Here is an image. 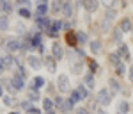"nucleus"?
Listing matches in <instances>:
<instances>
[{
  "label": "nucleus",
  "mask_w": 133,
  "mask_h": 114,
  "mask_svg": "<svg viewBox=\"0 0 133 114\" xmlns=\"http://www.w3.org/2000/svg\"><path fill=\"white\" fill-rule=\"evenodd\" d=\"M9 27V23H7V18L5 16H0V31H5Z\"/></svg>",
  "instance_id": "nucleus-29"
},
{
  "label": "nucleus",
  "mask_w": 133,
  "mask_h": 114,
  "mask_svg": "<svg viewBox=\"0 0 133 114\" xmlns=\"http://www.w3.org/2000/svg\"><path fill=\"white\" fill-rule=\"evenodd\" d=\"M37 25H39V27H43V29H46V27H50V21L43 16V18H37Z\"/></svg>",
  "instance_id": "nucleus-27"
},
{
  "label": "nucleus",
  "mask_w": 133,
  "mask_h": 114,
  "mask_svg": "<svg viewBox=\"0 0 133 114\" xmlns=\"http://www.w3.org/2000/svg\"><path fill=\"white\" fill-rule=\"evenodd\" d=\"M29 100H30V102H37V100H41L39 91H37V89H30V91H29Z\"/></svg>",
  "instance_id": "nucleus-18"
},
{
  "label": "nucleus",
  "mask_w": 133,
  "mask_h": 114,
  "mask_svg": "<svg viewBox=\"0 0 133 114\" xmlns=\"http://www.w3.org/2000/svg\"><path fill=\"white\" fill-rule=\"evenodd\" d=\"M0 62H2V66H4V68H11V66H12V57H11V55H4V57H0Z\"/></svg>",
  "instance_id": "nucleus-13"
},
{
  "label": "nucleus",
  "mask_w": 133,
  "mask_h": 114,
  "mask_svg": "<svg viewBox=\"0 0 133 114\" xmlns=\"http://www.w3.org/2000/svg\"><path fill=\"white\" fill-rule=\"evenodd\" d=\"M2 9L5 11V13H9V11L12 9V5H11V4H7V2H5V4H4V7H2Z\"/></svg>",
  "instance_id": "nucleus-43"
},
{
  "label": "nucleus",
  "mask_w": 133,
  "mask_h": 114,
  "mask_svg": "<svg viewBox=\"0 0 133 114\" xmlns=\"http://www.w3.org/2000/svg\"><path fill=\"white\" fill-rule=\"evenodd\" d=\"M89 68H91V73H96V70H98V62L91 61V62H89Z\"/></svg>",
  "instance_id": "nucleus-36"
},
{
  "label": "nucleus",
  "mask_w": 133,
  "mask_h": 114,
  "mask_svg": "<svg viewBox=\"0 0 133 114\" xmlns=\"http://www.w3.org/2000/svg\"><path fill=\"white\" fill-rule=\"evenodd\" d=\"M4 104L5 105H12L14 104V98H12V96H4Z\"/></svg>",
  "instance_id": "nucleus-39"
},
{
  "label": "nucleus",
  "mask_w": 133,
  "mask_h": 114,
  "mask_svg": "<svg viewBox=\"0 0 133 114\" xmlns=\"http://www.w3.org/2000/svg\"><path fill=\"white\" fill-rule=\"evenodd\" d=\"M73 105H75V104H73L69 98H68V100H64V105H62V112H69V111L73 109Z\"/></svg>",
  "instance_id": "nucleus-23"
},
{
  "label": "nucleus",
  "mask_w": 133,
  "mask_h": 114,
  "mask_svg": "<svg viewBox=\"0 0 133 114\" xmlns=\"http://www.w3.org/2000/svg\"><path fill=\"white\" fill-rule=\"evenodd\" d=\"M75 114H89V111H87V109H83V107H80V109H76V111H75Z\"/></svg>",
  "instance_id": "nucleus-41"
},
{
  "label": "nucleus",
  "mask_w": 133,
  "mask_h": 114,
  "mask_svg": "<svg viewBox=\"0 0 133 114\" xmlns=\"http://www.w3.org/2000/svg\"><path fill=\"white\" fill-rule=\"evenodd\" d=\"M4 4H5V2H4V0H0V7H4Z\"/></svg>",
  "instance_id": "nucleus-48"
},
{
  "label": "nucleus",
  "mask_w": 133,
  "mask_h": 114,
  "mask_svg": "<svg viewBox=\"0 0 133 114\" xmlns=\"http://www.w3.org/2000/svg\"><path fill=\"white\" fill-rule=\"evenodd\" d=\"M114 39H115V43H121V29H117L114 32Z\"/></svg>",
  "instance_id": "nucleus-37"
},
{
  "label": "nucleus",
  "mask_w": 133,
  "mask_h": 114,
  "mask_svg": "<svg viewBox=\"0 0 133 114\" xmlns=\"http://www.w3.org/2000/svg\"><path fill=\"white\" fill-rule=\"evenodd\" d=\"M21 107H23L25 111H30V109H32V107H30V100H23V102H21Z\"/></svg>",
  "instance_id": "nucleus-38"
},
{
  "label": "nucleus",
  "mask_w": 133,
  "mask_h": 114,
  "mask_svg": "<svg viewBox=\"0 0 133 114\" xmlns=\"http://www.w3.org/2000/svg\"><path fill=\"white\" fill-rule=\"evenodd\" d=\"M61 27H62V23H61V21H53V23L50 25V29H51V31H55V32L59 31Z\"/></svg>",
  "instance_id": "nucleus-34"
},
{
  "label": "nucleus",
  "mask_w": 133,
  "mask_h": 114,
  "mask_svg": "<svg viewBox=\"0 0 133 114\" xmlns=\"http://www.w3.org/2000/svg\"><path fill=\"white\" fill-rule=\"evenodd\" d=\"M128 79H130V80L133 82V66L130 68V70H128Z\"/></svg>",
  "instance_id": "nucleus-44"
},
{
  "label": "nucleus",
  "mask_w": 133,
  "mask_h": 114,
  "mask_svg": "<svg viewBox=\"0 0 133 114\" xmlns=\"http://www.w3.org/2000/svg\"><path fill=\"white\" fill-rule=\"evenodd\" d=\"M82 68H83L82 59H80V61H75V62H71V71H73V73H80V71H82Z\"/></svg>",
  "instance_id": "nucleus-16"
},
{
  "label": "nucleus",
  "mask_w": 133,
  "mask_h": 114,
  "mask_svg": "<svg viewBox=\"0 0 133 114\" xmlns=\"http://www.w3.org/2000/svg\"><path fill=\"white\" fill-rule=\"evenodd\" d=\"M66 41H68V45L75 46V45L78 43V39H76V34H73V32H68V36H66Z\"/></svg>",
  "instance_id": "nucleus-19"
},
{
  "label": "nucleus",
  "mask_w": 133,
  "mask_h": 114,
  "mask_svg": "<svg viewBox=\"0 0 133 114\" xmlns=\"http://www.w3.org/2000/svg\"><path fill=\"white\" fill-rule=\"evenodd\" d=\"M2 94H4V89H2V86H0V96H2Z\"/></svg>",
  "instance_id": "nucleus-50"
},
{
  "label": "nucleus",
  "mask_w": 133,
  "mask_h": 114,
  "mask_svg": "<svg viewBox=\"0 0 133 114\" xmlns=\"http://www.w3.org/2000/svg\"><path fill=\"white\" fill-rule=\"evenodd\" d=\"M46 66H48V70H50L51 73L57 70V64H55V59L53 57H46Z\"/></svg>",
  "instance_id": "nucleus-22"
},
{
  "label": "nucleus",
  "mask_w": 133,
  "mask_h": 114,
  "mask_svg": "<svg viewBox=\"0 0 133 114\" xmlns=\"http://www.w3.org/2000/svg\"><path fill=\"white\" fill-rule=\"evenodd\" d=\"M46 114H53V111H48V112H46Z\"/></svg>",
  "instance_id": "nucleus-52"
},
{
  "label": "nucleus",
  "mask_w": 133,
  "mask_h": 114,
  "mask_svg": "<svg viewBox=\"0 0 133 114\" xmlns=\"http://www.w3.org/2000/svg\"><path fill=\"white\" fill-rule=\"evenodd\" d=\"M119 29H121V32H130L131 31V20L130 18H124L121 21V25H119Z\"/></svg>",
  "instance_id": "nucleus-11"
},
{
  "label": "nucleus",
  "mask_w": 133,
  "mask_h": 114,
  "mask_svg": "<svg viewBox=\"0 0 133 114\" xmlns=\"http://www.w3.org/2000/svg\"><path fill=\"white\" fill-rule=\"evenodd\" d=\"M108 29H110V20H107V18H105V20H103V23H101V31L107 32Z\"/></svg>",
  "instance_id": "nucleus-33"
},
{
  "label": "nucleus",
  "mask_w": 133,
  "mask_h": 114,
  "mask_svg": "<svg viewBox=\"0 0 133 114\" xmlns=\"http://www.w3.org/2000/svg\"><path fill=\"white\" fill-rule=\"evenodd\" d=\"M37 4H46V0H39V2H37Z\"/></svg>",
  "instance_id": "nucleus-49"
},
{
  "label": "nucleus",
  "mask_w": 133,
  "mask_h": 114,
  "mask_svg": "<svg viewBox=\"0 0 133 114\" xmlns=\"http://www.w3.org/2000/svg\"><path fill=\"white\" fill-rule=\"evenodd\" d=\"M23 77H20V75H12V79H11V86H12V89L14 91H20V89H23Z\"/></svg>",
  "instance_id": "nucleus-3"
},
{
  "label": "nucleus",
  "mask_w": 133,
  "mask_h": 114,
  "mask_svg": "<svg viewBox=\"0 0 133 114\" xmlns=\"http://www.w3.org/2000/svg\"><path fill=\"white\" fill-rule=\"evenodd\" d=\"M27 62L30 64V68H34V70H39L41 68V59L37 55H29L27 57Z\"/></svg>",
  "instance_id": "nucleus-5"
},
{
  "label": "nucleus",
  "mask_w": 133,
  "mask_h": 114,
  "mask_svg": "<svg viewBox=\"0 0 133 114\" xmlns=\"http://www.w3.org/2000/svg\"><path fill=\"white\" fill-rule=\"evenodd\" d=\"M101 48H103L101 41H91V52L92 53H99V52H101Z\"/></svg>",
  "instance_id": "nucleus-14"
},
{
  "label": "nucleus",
  "mask_w": 133,
  "mask_h": 114,
  "mask_svg": "<svg viewBox=\"0 0 133 114\" xmlns=\"http://www.w3.org/2000/svg\"><path fill=\"white\" fill-rule=\"evenodd\" d=\"M117 53L121 55V59H124V61L130 59V48H128L126 45H123V43H119V50H117Z\"/></svg>",
  "instance_id": "nucleus-6"
},
{
  "label": "nucleus",
  "mask_w": 133,
  "mask_h": 114,
  "mask_svg": "<svg viewBox=\"0 0 133 114\" xmlns=\"http://www.w3.org/2000/svg\"><path fill=\"white\" fill-rule=\"evenodd\" d=\"M103 5H107V7H112L114 4H115V0H101Z\"/></svg>",
  "instance_id": "nucleus-40"
},
{
  "label": "nucleus",
  "mask_w": 133,
  "mask_h": 114,
  "mask_svg": "<svg viewBox=\"0 0 133 114\" xmlns=\"http://www.w3.org/2000/svg\"><path fill=\"white\" fill-rule=\"evenodd\" d=\"M62 29H64V31H69V29H71V23H69V21H64V23H62Z\"/></svg>",
  "instance_id": "nucleus-42"
},
{
  "label": "nucleus",
  "mask_w": 133,
  "mask_h": 114,
  "mask_svg": "<svg viewBox=\"0 0 133 114\" xmlns=\"http://www.w3.org/2000/svg\"><path fill=\"white\" fill-rule=\"evenodd\" d=\"M64 14L69 18V16H73V5L68 2V4H64Z\"/></svg>",
  "instance_id": "nucleus-25"
},
{
  "label": "nucleus",
  "mask_w": 133,
  "mask_h": 114,
  "mask_svg": "<svg viewBox=\"0 0 133 114\" xmlns=\"http://www.w3.org/2000/svg\"><path fill=\"white\" fill-rule=\"evenodd\" d=\"M69 100H71L73 104H76V102H80L82 98H80V94H78V91H73V93H71V96H69Z\"/></svg>",
  "instance_id": "nucleus-31"
},
{
  "label": "nucleus",
  "mask_w": 133,
  "mask_h": 114,
  "mask_svg": "<svg viewBox=\"0 0 133 114\" xmlns=\"http://www.w3.org/2000/svg\"><path fill=\"white\" fill-rule=\"evenodd\" d=\"M115 14H117V13H115L114 9H108V11H107V16H105V18H107V20H110V21H112L114 18H115Z\"/></svg>",
  "instance_id": "nucleus-32"
},
{
  "label": "nucleus",
  "mask_w": 133,
  "mask_h": 114,
  "mask_svg": "<svg viewBox=\"0 0 133 114\" xmlns=\"http://www.w3.org/2000/svg\"><path fill=\"white\" fill-rule=\"evenodd\" d=\"M115 73H117V75H119V77H123L124 73H126V66H124L123 62H119V64H117V66H115Z\"/></svg>",
  "instance_id": "nucleus-24"
},
{
  "label": "nucleus",
  "mask_w": 133,
  "mask_h": 114,
  "mask_svg": "<svg viewBox=\"0 0 133 114\" xmlns=\"http://www.w3.org/2000/svg\"><path fill=\"white\" fill-rule=\"evenodd\" d=\"M43 107H44V111L48 112V111H53L55 104H53V100H51V98H44V100H43Z\"/></svg>",
  "instance_id": "nucleus-15"
},
{
  "label": "nucleus",
  "mask_w": 133,
  "mask_h": 114,
  "mask_svg": "<svg viewBox=\"0 0 133 114\" xmlns=\"http://www.w3.org/2000/svg\"><path fill=\"white\" fill-rule=\"evenodd\" d=\"M53 104H55V107H57V109H59V111L62 112V105H64V98H61V96H57V98L53 100Z\"/></svg>",
  "instance_id": "nucleus-28"
},
{
  "label": "nucleus",
  "mask_w": 133,
  "mask_h": 114,
  "mask_svg": "<svg viewBox=\"0 0 133 114\" xmlns=\"http://www.w3.org/2000/svg\"><path fill=\"white\" fill-rule=\"evenodd\" d=\"M62 55H64L62 46L59 45V43H53V45H51V57L57 61V59H62Z\"/></svg>",
  "instance_id": "nucleus-4"
},
{
  "label": "nucleus",
  "mask_w": 133,
  "mask_h": 114,
  "mask_svg": "<svg viewBox=\"0 0 133 114\" xmlns=\"http://www.w3.org/2000/svg\"><path fill=\"white\" fill-rule=\"evenodd\" d=\"M76 91H78V94H80V98H82V100H85V98H87V89H85V86H78V89H76Z\"/></svg>",
  "instance_id": "nucleus-26"
},
{
  "label": "nucleus",
  "mask_w": 133,
  "mask_h": 114,
  "mask_svg": "<svg viewBox=\"0 0 133 114\" xmlns=\"http://www.w3.org/2000/svg\"><path fill=\"white\" fill-rule=\"evenodd\" d=\"M83 7L87 11H91V13H94L98 9V0H83Z\"/></svg>",
  "instance_id": "nucleus-8"
},
{
  "label": "nucleus",
  "mask_w": 133,
  "mask_h": 114,
  "mask_svg": "<svg viewBox=\"0 0 133 114\" xmlns=\"http://www.w3.org/2000/svg\"><path fill=\"white\" fill-rule=\"evenodd\" d=\"M83 86L85 87H89V89H92L96 84H94V77H92V73H87L85 77H83Z\"/></svg>",
  "instance_id": "nucleus-10"
},
{
  "label": "nucleus",
  "mask_w": 133,
  "mask_h": 114,
  "mask_svg": "<svg viewBox=\"0 0 133 114\" xmlns=\"http://www.w3.org/2000/svg\"><path fill=\"white\" fill-rule=\"evenodd\" d=\"M2 70H4V66H2V62H0V71H2Z\"/></svg>",
  "instance_id": "nucleus-51"
},
{
  "label": "nucleus",
  "mask_w": 133,
  "mask_h": 114,
  "mask_svg": "<svg viewBox=\"0 0 133 114\" xmlns=\"http://www.w3.org/2000/svg\"><path fill=\"white\" fill-rule=\"evenodd\" d=\"M27 114H41L37 109H30V111H27Z\"/></svg>",
  "instance_id": "nucleus-46"
},
{
  "label": "nucleus",
  "mask_w": 133,
  "mask_h": 114,
  "mask_svg": "<svg viewBox=\"0 0 133 114\" xmlns=\"http://www.w3.org/2000/svg\"><path fill=\"white\" fill-rule=\"evenodd\" d=\"M46 11H48L46 4H37V18H43L46 14Z\"/></svg>",
  "instance_id": "nucleus-21"
},
{
  "label": "nucleus",
  "mask_w": 133,
  "mask_h": 114,
  "mask_svg": "<svg viewBox=\"0 0 133 114\" xmlns=\"http://www.w3.org/2000/svg\"><path fill=\"white\" fill-rule=\"evenodd\" d=\"M43 86H44V79H43V77H36L30 82V89H37V91H39Z\"/></svg>",
  "instance_id": "nucleus-7"
},
{
  "label": "nucleus",
  "mask_w": 133,
  "mask_h": 114,
  "mask_svg": "<svg viewBox=\"0 0 133 114\" xmlns=\"http://www.w3.org/2000/svg\"><path fill=\"white\" fill-rule=\"evenodd\" d=\"M128 111H130V104L126 100H123L121 104L117 105V114H128Z\"/></svg>",
  "instance_id": "nucleus-12"
},
{
  "label": "nucleus",
  "mask_w": 133,
  "mask_h": 114,
  "mask_svg": "<svg viewBox=\"0 0 133 114\" xmlns=\"http://www.w3.org/2000/svg\"><path fill=\"white\" fill-rule=\"evenodd\" d=\"M7 48H9L11 52L20 50V48H21V43L18 41V39H14V38H12V39H7Z\"/></svg>",
  "instance_id": "nucleus-9"
},
{
  "label": "nucleus",
  "mask_w": 133,
  "mask_h": 114,
  "mask_svg": "<svg viewBox=\"0 0 133 114\" xmlns=\"http://www.w3.org/2000/svg\"><path fill=\"white\" fill-rule=\"evenodd\" d=\"M108 86H110V89H112L114 93H119V91H121V84L117 82L115 79H110V82H108Z\"/></svg>",
  "instance_id": "nucleus-17"
},
{
  "label": "nucleus",
  "mask_w": 133,
  "mask_h": 114,
  "mask_svg": "<svg viewBox=\"0 0 133 114\" xmlns=\"http://www.w3.org/2000/svg\"><path fill=\"white\" fill-rule=\"evenodd\" d=\"M96 102H98L99 105H103V107H107V105L112 104V93H110V89H107V87L99 89L98 94H96Z\"/></svg>",
  "instance_id": "nucleus-1"
},
{
  "label": "nucleus",
  "mask_w": 133,
  "mask_h": 114,
  "mask_svg": "<svg viewBox=\"0 0 133 114\" xmlns=\"http://www.w3.org/2000/svg\"><path fill=\"white\" fill-rule=\"evenodd\" d=\"M20 16L21 18H30V11L29 9H20Z\"/></svg>",
  "instance_id": "nucleus-35"
},
{
  "label": "nucleus",
  "mask_w": 133,
  "mask_h": 114,
  "mask_svg": "<svg viewBox=\"0 0 133 114\" xmlns=\"http://www.w3.org/2000/svg\"><path fill=\"white\" fill-rule=\"evenodd\" d=\"M96 114H108V112H107V111H98Z\"/></svg>",
  "instance_id": "nucleus-47"
},
{
  "label": "nucleus",
  "mask_w": 133,
  "mask_h": 114,
  "mask_svg": "<svg viewBox=\"0 0 133 114\" xmlns=\"http://www.w3.org/2000/svg\"><path fill=\"white\" fill-rule=\"evenodd\" d=\"M108 61L112 62L114 66H117V64L121 62V55H119L117 52H114V53H110V55H108Z\"/></svg>",
  "instance_id": "nucleus-20"
},
{
  "label": "nucleus",
  "mask_w": 133,
  "mask_h": 114,
  "mask_svg": "<svg viewBox=\"0 0 133 114\" xmlns=\"http://www.w3.org/2000/svg\"><path fill=\"white\" fill-rule=\"evenodd\" d=\"M16 29H18V32H25V29H23L21 23H16Z\"/></svg>",
  "instance_id": "nucleus-45"
},
{
  "label": "nucleus",
  "mask_w": 133,
  "mask_h": 114,
  "mask_svg": "<svg viewBox=\"0 0 133 114\" xmlns=\"http://www.w3.org/2000/svg\"><path fill=\"white\" fill-rule=\"evenodd\" d=\"M57 87H59L61 93H68L69 91V77L66 73H61L57 77Z\"/></svg>",
  "instance_id": "nucleus-2"
},
{
  "label": "nucleus",
  "mask_w": 133,
  "mask_h": 114,
  "mask_svg": "<svg viewBox=\"0 0 133 114\" xmlns=\"http://www.w3.org/2000/svg\"><path fill=\"white\" fill-rule=\"evenodd\" d=\"M76 39H78V43H87V34H85V32H78V34H76Z\"/></svg>",
  "instance_id": "nucleus-30"
},
{
  "label": "nucleus",
  "mask_w": 133,
  "mask_h": 114,
  "mask_svg": "<svg viewBox=\"0 0 133 114\" xmlns=\"http://www.w3.org/2000/svg\"><path fill=\"white\" fill-rule=\"evenodd\" d=\"M9 114H18V112H9Z\"/></svg>",
  "instance_id": "nucleus-53"
}]
</instances>
